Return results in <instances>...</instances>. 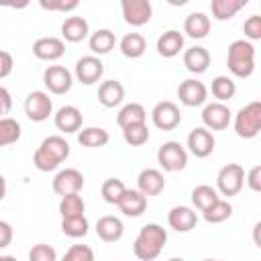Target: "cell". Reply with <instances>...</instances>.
I'll return each instance as SVG.
<instances>
[{
  "label": "cell",
  "mask_w": 261,
  "mask_h": 261,
  "mask_svg": "<svg viewBox=\"0 0 261 261\" xmlns=\"http://www.w3.org/2000/svg\"><path fill=\"white\" fill-rule=\"evenodd\" d=\"M157 163L165 171H181L188 165V151L177 141H167L157 151Z\"/></svg>",
  "instance_id": "obj_6"
},
{
  "label": "cell",
  "mask_w": 261,
  "mask_h": 261,
  "mask_svg": "<svg viewBox=\"0 0 261 261\" xmlns=\"http://www.w3.org/2000/svg\"><path fill=\"white\" fill-rule=\"evenodd\" d=\"M39 4L45 10H61V12H69V10H75L80 6L77 0H49V2L47 0H41Z\"/></svg>",
  "instance_id": "obj_43"
},
{
  "label": "cell",
  "mask_w": 261,
  "mask_h": 261,
  "mask_svg": "<svg viewBox=\"0 0 261 261\" xmlns=\"http://www.w3.org/2000/svg\"><path fill=\"white\" fill-rule=\"evenodd\" d=\"M4 261H16V257H12V255H4Z\"/></svg>",
  "instance_id": "obj_49"
},
{
  "label": "cell",
  "mask_w": 261,
  "mask_h": 261,
  "mask_svg": "<svg viewBox=\"0 0 261 261\" xmlns=\"http://www.w3.org/2000/svg\"><path fill=\"white\" fill-rule=\"evenodd\" d=\"M116 206L124 216L137 218L147 210V198L139 190H124V194H122V198L118 200Z\"/></svg>",
  "instance_id": "obj_20"
},
{
  "label": "cell",
  "mask_w": 261,
  "mask_h": 261,
  "mask_svg": "<svg viewBox=\"0 0 261 261\" xmlns=\"http://www.w3.org/2000/svg\"><path fill=\"white\" fill-rule=\"evenodd\" d=\"M184 65L190 73H204L208 67H210V53L206 47H200V45H194L190 49L184 51Z\"/></svg>",
  "instance_id": "obj_21"
},
{
  "label": "cell",
  "mask_w": 261,
  "mask_h": 261,
  "mask_svg": "<svg viewBox=\"0 0 261 261\" xmlns=\"http://www.w3.org/2000/svg\"><path fill=\"white\" fill-rule=\"evenodd\" d=\"M232 214V206L228 200H222L218 198L216 202H212L206 210H202V216L208 224H218V222H224L226 218H230Z\"/></svg>",
  "instance_id": "obj_32"
},
{
  "label": "cell",
  "mask_w": 261,
  "mask_h": 261,
  "mask_svg": "<svg viewBox=\"0 0 261 261\" xmlns=\"http://www.w3.org/2000/svg\"><path fill=\"white\" fill-rule=\"evenodd\" d=\"M24 114L29 116V120L33 122H43L53 114V102L49 98L47 92L35 90L27 96L24 100Z\"/></svg>",
  "instance_id": "obj_7"
},
{
  "label": "cell",
  "mask_w": 261,
  "mask_h": 261,
  "mask_svg": "<svg viewBox=\"0 0 261 261\" xmlns=\"http://www.w3.org/2000/svg\"><path fill=\"white\" fill-rule=\"evenodd\" d=\"M84 210H86V204H84V198H82L80 194H67V196H61V202H59L61 218L82 216Z\"/></svg>",
  "instance_id": "obj_37"
},
{
  "label": "cell",
  "mask_w": 261,
  "mask_h": 261,
  "mask_svg": "<svg viewBox=\"0 0 261 261\" xmlns=\"http://www.w3.org/2000/svg\"><path fill=\"white\" fill-rule=\"evenodd\" d=\"M261 130V102L253 100L245 104L234 116V133L241 139H255Z\"/></svg>",
  "instance_id": "obj_4"
},
{
  "label": "cell",
  "mask_w": 261,
  "mask_h": 261,
  "mask_svg": "<svg viewBox=\"0 0 261 261\" xmlns=\"http://www.w3.org/2000/svg\"><path fill=\"white\" fill-rule=\"evenodd\" d=\"M214 145H216L214 135H212L208 128H204V126H196V128H192L190 135H188V149H190V153H192L194 157H198V159H204V157L212 155Z\"/></svg>",
  "instance_id": "obj_12"
},
{
  "label": "cell",
  "mask_w": 261,
  "mask_h": 261,
  "mask_svg": "<svg viewBox=\"0 0 261 261\" xmlns=\"http://www.w3.org/2000/svg\"><path fill=\"white\" fill-rule=\"evenodd\" d=\"M167 222L177 232H190L196 226L198 216L190 206H173L167 214Z\"/></svg>",
  "instance_id": "obj_19"
},
{
  "label": "cell",
  "mask_w": 261,
  "mask_h": 261,
  "mask_svg": "<svg viewBox=\"0 0 261 261\" xmlns=\"http://www.w3.org/2000/svg\"><path fill=\"white\" fill-rule=\"evenodd\" d=\"M145 120H147V110L139 102L124 104L116 114V122H118L120 128H126V126H133V124H143Z\"/></svg>",
  "instance_id": "obj_27"
},
{
  "label": "cell",
  "mask_w": 261,
  "mask_h": 261,
  "mask_svg": "<svg viewBox=\"0 0 261 261\" xmlns=\"http://www.w3.org/2000/svg\"><path fill=\"white\" fill-rule=\"evenodd\" d=\"M247 184H249V188H251L253 192H259V190H261V165H255V167L249 169V173H247Z\"/></svg>",
  "instance_id": "obj_45"
},
{
  "label": "cell",
  "mask_w": 261,
  "mask_h": 261,
  "mask_svg": "<svg viewBox=\"0 0 261 261\" xmlns=\"http://www.w3.org/2000/svg\"><path fill=\"white\" fill-rule=\"evenodd\" d=\"M10 108H12V96L4 86H0V118H4V114L10 112Z\"/></svg>",
  "instance_id": "obj_47"
},
{
  "label": "cell",
  "mask_w": 261,
  "mask_h": 261,
  "mask_svg": "<svg viewBox=\"0 0 261 261\" xmlns=\"http://www.w3.org/2000/svg\"><path fill=\"white\" fill-rule=\"evenodd\" d=\"M61 261H94V251L88 245H71Z\"/></svg>",
  "instance_id": "obj_41"
},
{
  "label": "cell",
  "mask_w": 261,
  "mask_h": 261,
  "mask_svg": "<svg viewBox=\"0 0 261 261\" xmlns=\"http://www.w3.org/2000/svg\"><path fill=\"white\" fill-rule=\"evenodd\" d=\"M67 157H69V143L59 135H51V137L43 139V143L35 151L33 163L39 171H53Z\"/></svg>",
  "instance_id": "obj_2"
},
{
  "label": "cell",
  "mask_w": 261,
  "mask_h": 261,
  "mask_svg": "<svg viewBox=\"0 0 261 261\" xmlns=\"http://www.w3.org/2000/svg\"><path fill=\"white\" fill-rule=\"evenodd\" d=\"M122 18L130 27H143L151 20L153 6L149 0H122Z\"/></svg>",
  "instance_id": "obj_11"
},
{
  "label": "cell",
  "mask_w": 261,
  "mask_h": 261,
  "mask_svg": "<svg viewBox=\"0 0 261 261\" xmlns=\"http://www.w3.org/2000/svg\"><path fill=\"white\" fill-rule=\"evenodd\" d=\"M163 188H165V177H163V173H161L159 169L147 167V169H143V171L139 173V177H137V190H139L145 198L161 194Z\"/></svg>",
  "instance_id": "obj_17"
},
{
  "label": "cell",
  "mask_w": 261,
  "mask_h": 261,
  "mask_svg": "<svg viewBox=\"0 0 261 261\" xmlns=\"http://www.w3.org/2000/svg\"><path fill=\"white\" fill-rule=\"evenodd\" d=\"M43 84L51 94H67L73 86V75L69 69H65L63 65H49L43 71Z\"/></svg>",
  "instance_id": "obj_9"
},
{
  "label": "cell",
  "mask_w": 261,
  "mask_h": 261,
  "mask_svg": "<svg viewBox=\"0 0 261 261\" xmlns=\"http://www.w3.org/2000/svg\"><path fill=\"white\" fill-rule=\"evenodd\" d=\"M243 186H245V169L239 163L224 165L216 175V192H220L226 198L237 196L243 190Z\"/></svg>",
  "instance_id": "obj_5"
},
{
  "label": "cell",
  "mask_w": 261,
  "mask_h": 261,
  "mask_svg": "<svg viewBox=\"0 0 261 261\" xmlns=\"http://www.w3.org/2000/svg\"><path fill=\"white\" fill-rule=\"evenodd\" d=\"M167 261H184L181 257H171V259H167Z\"/></svg>",
  "instance_id": "obj_50"
},
{
  "label": "cell",
  "mask_w": 261,
  "mask_h": 261,
  "mask_svg": "<svg viewBox=\"0 0 261 261\" xmlns=\"http://www.w3.org/2000/svg\"><path fill=\"white\" fill-rule=\"evenodd\" d=\"M4 196H6V179H4V175L0 173V202L4 200Z\"/></svg>",
  "instance_id": "obj_48"
},
{
  "label": "cell",
  "mask_w": 261,
  "mask_h": 261,
  "mask_svg": "<svg viewBox=\"0 0 261 261\" xmlns=\"http://www.w3.org/2000/svg\"><path fill=\"white\" fill-rule=\"evenodd\" d=\"M65 53V43L57 37H41L33 43V55L41 61H57Z\"/></svg>",
  "instance_id": "obj_16"
},
{
  "label": "cell",
  "mask_w": 261,
  "mask_h": 261,
  "mask_svg": "<svg viewBox=\"0 0 261 261\" xmlns=\"http://www.w3.org/2000/svg\"><path fill=\"white\" fill-rule=\"evenodd\" d=\"M29 261H57V251L47 243H37L29 251Z\"/></svg>",
  "instance_id": "obj_40"
},
{
  "label": "cell",
  "mask_w": 261,
  "mask_h": 261,
  "mask_svg": "<svg viewBox=\"0 0 261 261\" xmlns=\"http://www.w3.org/2000/svg\"><path fill=\"white\" fill-rule=\"evenodd\" d=\"M0 261H4V257H2V255H0Z\"/></svg>",
  "instance_id": "obj_52"
},
{
  "label": "cell",
  "mask_w": 261,
  "mask_h": 261,
  "mask_svg": "<svg viewBox=\"0 0 261 261\" xmlns=\"http://www.w3.org/2000/svg\"><path fill=\"white\" fill-rule=\"evenodd\" d=\"M220 196H218V192H216V188H212V186H206V184H202V186H196L194 190H192V204L202 212V210H206L212 202H216Z\"/></svg>",
  "instance_id": "obj_36"
},
{
  "label": "cell",
  "mask_w": 261,
  "mask_h": 261,
  "mask_svg": "<svg viewBox=\"0 0 261 261\" xmlns=\"http://www.w3.org/2000/svg\"><path fill=\"white\" fill-rule=\"evenodd\" d=\"M20 133H22V128H20L18 120H14L10 116L0 118V147L14 145L20 139Z\"/></svg>",
  "instance_id": "obj_35"
},
{
  "label": "cell",
  "mask_w": 261,
  "mask_h": 261,
  "mask_svg": "<svg viewBox=\"0 0 261 261\" xmlns=\"http://www.w3.org/2000/svg\"><path fill=\"white\" fill-rule=\"evenodd\" d=\"M124 184H122V179H118V177H108L104 184H102V198H104V202H108V204H118V200L122 198V194H124Z\"/></svg>",
  "instance_id": "obj_39"
},
{
  "label": "cell",
  "mask_w": 261,
  "mask_h": 261,
  "mask_svg": "<svg viewBox=\"0 0 261 261\" xmlns=\"http://www.w3.org/2000/svg\"><path fill=\"white\" fill-rule=\"evenodd\" d=\"M88 45H90V51L94 55H106V53H110L114 49L116 37H114V33L110 29H98L96 33L90 35Z\"/></svg>",
  "instance_id": "obj_28"
},
{
  "label": "cell",
  "mask_w": 261,
  "mask_h": 261,
  "mask_svg": "<svg viewBox=\"0 0 261 261\" xmlns=\"http://www.w3.org/2000/svg\"><path fill=\"white\" fill-rule=\"evenodd\" d=\"M147 51V41L141 33H126L120 39V53L128 59H137Z\"/></svg>",
  "instance_id": "obj_29"
},
{
  "label": "cell",
  "mask_w": 261,
  "mask_h": 261,
  "mask_svg": "<svg viewBox=\"0 0 261 261\" xmlns=\"http://www.w3.org/2000/svg\"><path fill=\"white\" fill-rule=\"evenodd\" d=\"M165 243H167V230L161 224L149 222L139 230V234L133 243V253L141 261H153L159 257Z\"/></svg>",
  "instance_id": "obj_1"
},
{
  "label": "cell",
  "mask_w": 261,
  "mask_h": 261,
  "mask_svg": "<svg viewBox=\"0 0 261 261\" xmlns=\"http://www.w3.org/2000/svg\"><path fill=\"white\" fill-rule=\"evenodd\" d=\"M122 139L130 147H141V145H145L149 141V128H147L145 122L143 124L126 126V128H122Z\"/></svg>",
  "instance_id": "obj_38"
},
{
  "label": "cell",
  "mask_w": 261,
  "mask_h": 261,
  "mask_svg": "<svg viewBox=\"0 0 261 261\" xmlns=\"http://www.w3.org/2000/svg\"><path fill=\"white\" fill-rule=\"evenodd\" d=\"M177 98L184 106H190V108H196V106H202L208 98V90L206 86L200 82V80H184L179 86H177Z\"/></svg>",
  "instance_id": "obj_13"
},
{
  "label": "cell",
  "mask_w": 261,
  "mask_h": 261,
  "mask_svg": "<svg viewBox=\"0 0 261 261\" xmlns=\"http://www.w3.org/2000/svg\"><path fill=\"white\" fill-rule=\"evenodd\" d=\"M202 122L208 130H224L230 122V108L222 102H210L202 110Z\"/></svg>",
  "instance_id": "obj_14"
},
{
  "label": "cell",
  "mask_w": 261,
  "mask_h": 261,
  "mask_svg": "<svg viewBox=\"0 0 261 261\" xmlns=\"http://www.w3.org/2000/svg\"><path fill=\"white\" fill-rule=\"evenodd\" d=\"M108 141H110V135L102 126H86V128H82L77 133V143L82 147H90V149L104 147Z\"/></svg>",
  "instance_id": "obj_31"
},
{
  "label": "cell",
  "mask_w": 261,
  "mask_h": 261,
  "mask_svg": "<svg viewBox=\"0 0 261 261\" xmlns=\"http://www.w3.org/2000/svg\"><path fill=\"white\" fill-rule=\"evenodd\" d=\"M243 31H245V37H247L249 43L251 41H259L261 39V16L259 14L249 16L245 20V24H243Z\"/></svg>",
  "instance_id": "obj_42"
},
{
  "label": "cell",
  "mask_w": 261,
  "mask_h": 261,
  "mask_svg": "<svg viewBox=\"0 0 261 261\" xmlns=\"http://www.w3.org/2000/svg\"><path fill=\"white\" fill-rule=\"evenodd\" d=\"M84 188V175L82 171L67 167L61 169L55 177H53V192L57 196H67V194H80V190Z\"/></svg>",
  "instance_id": "obj_15"
},
{
  "label": "cell",
  "mask_w": 261,
  "mask_h": 261,
  "mask_svg": "<svg viewBox=\"0 0 261 261\" xmlns=\"http://www.w3.org/2000/svg\"><path fill=\"white\" fill-rule=\"evenodd\" d=\"M210 90H212V96L216 98V102H222V104H224L226 100H230V98L234 96L237 84H234L232 77H228V75H216V77L212 80Z\"/></svg>",
  "instance_id": "obj_33"
},
{
  "label": "cell",
  "mask_w": 261,
  "mask_h": 261,
  "mask_svg": "<svg viewBox=\"0 0 261 261\" xmlns=\"http://www.w3.org/2000/svg\"><path fill=\"white\" fill-rule=\"evenodd\" d=\"M96 232L104 243H116L124 234V224L116 216H102L96 222Z\"/></svg>",
  "instance_id": "obj_23"
},
{
  "label": "cell",
  "mask_w": 261,
  "mask_h": 261,
  "mask_svg": "<svg viewBox=\"0 0 261 261\" xmlns=\"http://www.w3.org/2000/svg\"><path fill=\"white\" fill-rule=\"evenodd\" d=\"M104 75V63L96 55H84L75 61V77L84 86H94Z\"/></svg>",
  "instance_id": "obj_10"
},
{
  "label": "cell",
  "mask_w": 261,
  "mask_h": 261,
  "mask_svg": "<svg viewBox=\"0 0 261 261\" xmlns=\"http://www.w3.org/2000/svg\"><path fill=\"white\" fill-rule=\"evenodd\" d=\"M90 24L84 16H67L61 24V35L67 43H80L88 37Z\"/></svg>",
  "instance_id": "obj_24"
},
{
  "label": "cell",
  "mask_w": 261,
  "mask_h": 261,
  "mask_svg": "<svg viewBox=\"0 0 261 261\" xmlns=\"http://www.w3.org/2000/svg\"><path fill=\"white\" fill-rule=\"evenodd\" d=\"M245 6H247V0H212L210 2V10L216 20H230Z\"/></svg>",
  "instance_id": "obj_30"
},
{
  "label": "cell",
  "mask_w": 261,
  "mask_h": 261,
  "mask_svg": "<svg viewBox=\"0 0 261 261\" xmlns=\"http://www.w3.org/2000/svg\"><path fill=\"white\" fill-rule=\"evenodd\" d=\"M204 261H220V259H204Z\"/></svg>",
  "instance_id": "obj_51"
},
{
  "label": "cell",
  "mask_w": 261,
  "mask_h": 261,
  "mask_svg": "<svg viewBox=\"0 0 261 261\" xmlns=\"http://www.w3.org/2000/svg\"><path fill=\"white\" fill-rule=\"evenodd\" d=\"M151 120H153V124L159 130H173L181 122V112H179V108H177L175 102L163 100V102H157L153 106Z\"/></svg>",
  "instance_id": "obj_8"
},
{
  "label": "cell",
  "mask_w": 261,
  "mask_h": 261,
  "mask_svg": "<svg viewBox=\"0 0 261 261\" xmlns=\"http://www.w3.org/2000/svg\"><path fill=\"white\" fill-rule=\"evenodd\" d=\"M184 33L192 39H204L210 33V18L204 12H190L184 20Z\"/></svg>",
  "instance_id": "obj_26"
},
{
  "label": "cell",
  "mask_w": 261,
  "mask_h": 261,
  "mask_svg": "<svg viewBox=\"0 0 261 261\" xmlns=\"http://www.w3.org/2000/svg\"><path fill=\"white\" fill-rule=\"evenodd\" d=\"M12 67H14L12 55L8 51H0V80L2 77H8L12 73Z\"/></svg>",
  "instance_id": "obj_44"
},
{
  "label": "cell",
  "mask_w": 261,
  "mask_h": 261,
  "mask_svg": "<svg viewBox=\"0 0 261 261\" xmlns=\"http://www.w3.org/2000/svg\"><path fill=\"white\" fill-rule=\"evenodd\" d=\"M88 218L82 214V216H69V218H61V230L65 237H71V239H82L88 234Z\"/></svg>",
  "instance_id": "obj_34"
},
{
  "label": "cell",
  "mask_w": 261,
  "mask_h": 261,
  "mask_svg": "<svg viewBox=\"0 0 261 261\" xmlns=\"http://www.w3.org/2000/svg\"><path fill=\"white\" fill-rule=\"evenodd\" d=\"M181 49H184V35H181L179 31H175V29L165 31V33L157 39V53H159L161 57L171 59V57H175Z\"/></svg>",
  "instance_id": "obj_25"
},
{
  "label": "cell",
  "mask_w": 261,
  "mask_h": 261,
  "mask_svg": "<svg viewBox=\"0 0 261 261\" xmlns=\"http://www.w3.org/2000/svg\"><path fill=\"white\" fill-rule=\"evenodd\" d=\"M12 237H14L12 226L6 220H0V249H6L12 243Z\"/></svg>",
  "instance_id": "obj_46"
},
{
  "label": "cell",
  "mask_w": 261,
  "mask_h": 261,
  "mask_svg": "<svg viewBox=\"0 0 261 261\" xmlns=\"http://www.w3.org/2000/svg\"><path fill=\"white\" fill-rule=\"evenodd\" d=\"M124 100V86L118 80H106L98 88V102L104 108H114Z\"/></svg>",
  "instance_id": "obj_22"
},
{
  "label": "cell",
  "mask_w": 261,
  "mask_h": 261,
  "mask_svg": "<svg viewBox=\"0 0 261 261\" xmlns=\"http://www.w3.org/2000/svg\"><path fill=\"white\" fill-rule=\"evenodd\" d=\"M228 71L234 77H251L255 71V45L247 39H237L228 45Z\"/></svg>",
  "instance_id": "obj_3"
},
{
  "label": "cell",
  "mask_w": 261,
  "mask_h": 261,
  "mask_svg": "<svg viewBox=\"0 0 261 261\" xmlns=\"http://www.w3.org/2000/svg\"><path fill=\"white\" fill-rule=\"evenodd\" d=\"M82 124H84V116H82V110L75 106H61L55 112V126L65 135L67 133H80Z\"/></svg>",
  "instance_id": "obj_18"
}]
</instances>
